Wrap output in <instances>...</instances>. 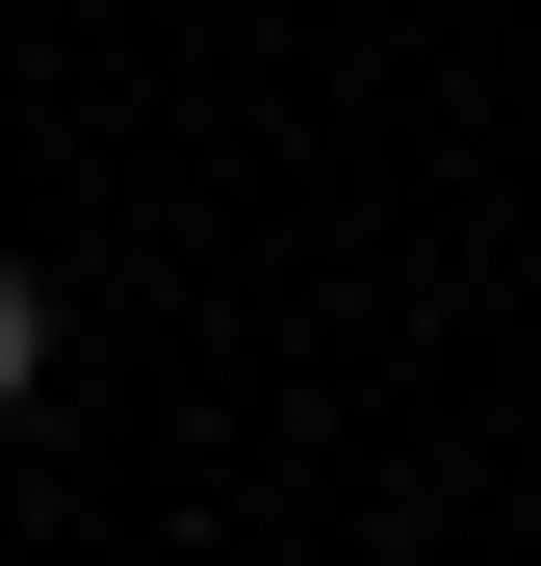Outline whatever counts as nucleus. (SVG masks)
Segmentation results:
<instances>
[{
  "instance_id": "obj_1",
  "label": "nucleus",
  "mask_w": 541,
  "mask_h": 566,
  "mask_svg": "<svg viewBox=\"0 0 541 566\" xmlns=\"http://www.w3.org/2000/svg\"><path fill=\"white\" fill-rule=\"evenodd\" d=\"M27 360H52V283H27V258H0V412H27Z\"/></svg>"
}]
</instances>
